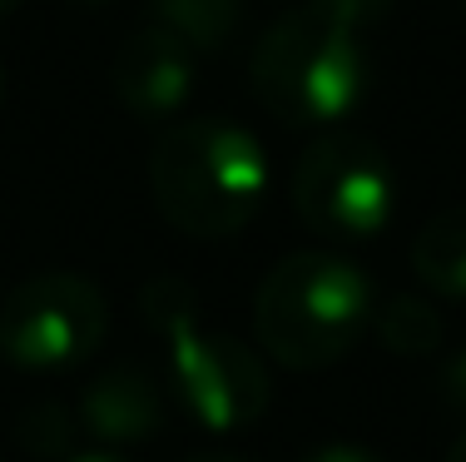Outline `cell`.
<instances>
[{
    "label": "cell",
    "instance_id": "6",
    "mask_svg": "<svg viewBox=\"0 0 466 462\" xmlns=\"http://www.w3.org/2000/svg\"><path fill=\"white\" fill-rule=\"evenodd\" d=\"M105 328V293L85 273H35L0 299V358L20 373H60L95 358Z\"/></svg>",
    "mask_w": 466,
    "mask_h": 462
},
{
    "label": "cell",
    "instance_id": "21",
    "mask_svg": "<svg viewBox=\"0 0 466 462\" xmlns=\"http://www.w3.org/2000/svg\"><path fill=\"white\" fill-rule=\"evenodd\" d=\"M75 5H105V0H75Z\"/></svg>",
    "mask_w": 466,
    "mask_h": 462
},
{
    "label": "cell",
    "instance_id": "20",
    "mask_svg": "<svg viewBox=\"0 0 466 462\" xmlns=\"http://www.w3.org/2000/svg\"><path fill=\"white\" fill-rule=\"evenodd\" d=\"M0 95H5V60H0Z\"/></svg>",
    "mask_w": 466,
    "mask_h": 462
},
{
    "label": "cell",
    "instance_id": "3",
    "mask_svg": "<svg viewBox=\"0 0 466 462\" xmlns=\"http://www.w3.org/2000/svg\"><path fill=\"white\" fill-rule=\"evenodd\" d=\"M248 80L273 119L328 129L368 95V55L352 26L313 5H293L258 36L248 55Z\"/></svg>",
    "mask_w": 466,
    "mask_h": 462
},
{
    "label": "cell",
    "instance_id": "10",
    "mask_svg": "<svg viewBox=\"0 0 466 462\" xmlns=\"http://www.w3.org/2000/svg\"><path fill=\"white\" fill-rule=\"evenodd\" d=\"M154 26L174 30L179 40H188L198 55L204 50H224L243 20V0H149Z\"/></svg>",
    "mask_w": 466,
    "mask_h": 462
},
{
    "label": "cell",
    "instance_id": "14",
    "mask_svg": "<svg viewBox=\"0 0 466 462\" xmlns=\"http://www.w3.org/2000/svg\"><path fill=\"white\" fill-rule=\"evenodd\" d=\"M437 388H441V403H447V408L466 413V348H457V354L437 368Z\"/></svg>",
    "mask_w": 466,
    "mask_h": 462
},
{
    "label": "cell",
    "instance_id": "17",
    "mask_svg": "<svg viewBox=\"0 0 466 462\" xmlns=\"http://www.w3.org/2000/svg\"><path fill=\"white\" fill-rule=\"evenodd\" d=\"M184 462H248V457H233V453H194V457H184Z\"/></svg>",
    "mask_w": 466,
    "mask_h": 462
},
{
    "label": "cell",
    "instance_id": "18",
    "mask_svg": "<svg viewBox=\"0 0 466 462\" xmlns=\"http://www.w3.org/2000/svg\"><path fill=\"white\" fill-rule=\"evenodd\" d=\"M447 462H466V433L457 437V443H451V453H447Z\"/></svg>",
    "mask_w": 466,
    "mask_h": 462
},
{
    "label": "cell",
    "instance_id": "5",
    "mask_svg": "<svg viewBox=\"0 0 466 462\" xmlns=\"http://www.w3.org/2000/svg\"><path fill=\"white\" fill-rule=\"evenodd\" d=\"M293 209L328 244H372L397 214L392 159L352 129H328L298 154Z\"/></svg>",
    "mask_w": 466,
    "mask_h": 462
},
{
    "label": "cell",
    "instance_id": "12",
    "mask_svg": "<svg viewBox=\"0 0 466 462\" xmlns=\"http://www.w3.org/2000/svg\"><path fill=\"white\" fill-rule=\"evenodd\" d=\"M70 433H75V413H65V408H35L20 423V437H25V447H35V453H60Z\"/></svg>",
    "mask_w": 466,
    "mask_h": 462
},
{
    "label": "cell",
    "instance_id": "19",
    "mask_svg": "<svg viewBox=\"0 0 466 462\" xmlns=\"http://www.w3.org/2000/svg\"><path fill=\"white\" fill-rule=\"evenodd\" d=\"M15 5H20V0H0V20H5L10 10H15Z\"/></svg>",
    "mask_w": 466,
    "mask_h": 462
},
{
    "label": "cell",
    "instance_id": "4",
    "mask_svg": "<svg viewBox=\"0 0 466 462\" xmlns=\"http://www.w3.org/2000/svg\"><path fill=\"white\" fill-rule=\"evenodd\" d=\"M139 303H144V318L164 334V348H169L174 398L208 433H233V427L258 423L263 408H268V368H263V358L233 334L204 328L198 299L174 273L144 283Z\"/></svg>",
    "mask_w": 466,
    "mask_h": 462
},
{
    "label": "cell",
    "instance_id": "11",
    "mask_svg": "<svg viewBox=\"0 0 466 462\" xmlns=\"http://www.w3.org/2000/svg\"><path fill=\"white\" fill-rule=\"evenodd\" d=\"M372 334L382 348L392 354H407V358H421L441 344V318L431 303H421L417 293H392L372 308Z\"/></svg>",
    "mask_w": 466,
    "mask_h": 462
},
{
    "label": "cell",
    "instance_id": "16",
    "mask_svg": "<svg viewBox=\"0 0 466 462\" xmlns=\"http://www.w3.org/2000/svg\"><path fill=\"white\" fill-rule=\"evenodd\" d=\"M70 462H125L119 453H109V447H95V453H75Z\"/></svg>",
    "mask_w": 466,
    "mask_h": 462
},
{
    "label": "cell",
    "instance_id": "15",
    "mask_svg": "<svg viewBox=\"0 0 466 462\" xmlns=\"http://www.w3.org/2000/svg\"><path fill=\"white\" fill-rule=\"evenodd\" d=\"M303 462H382L372 453V447H362V443H323V447H313Z\"/></svg>",
    "mask_w": 466,
    "mask_h": 462
},
{
    "label": "cell",
    "instance_id": "8",
    "mask_svg": "<svg viewBox=\"0 0 466 462\" xmlns=\"http://www.w3.org/2000/svg\"><path fill=\"white\" fill-rule=\"evenodd\" d=\"M80 427L105 447L144 443L169 423V403H164V383L139 363H115L109 373L85 388L80 398Z\"/></svg>",
    "mask_w": 466,
    "mask_h": 462
},
{
    "label": "cell",
    "instance_id": "1",
    "mask_svg": "<svg viewBox=\"0 0 466 462\" xmlns=\"http://www.w3.org/2000/svg\"><path fill=\"white\" fill-rule=\"evenodd\" d=\"M149 194L164 224L188 239H233L268 200V154L218 115L169 119L149 149Z\"/></svg>",
    "mask_w": 466,
    "mask_h": 462
},
{
    "label": "cell",
    "instance_id": "7",
    "mask_svg": "<svg viewBox=\"0 0 466 462\" xmlns=\"http://www.w3.org/2000/svg\"><path fill=\"white\" fill-rule=\"evenodd\" d=\"M198 80V50L164 26H144L115 50L109 85L119 105L144 125H169L184 115Z\"/></svg>",
    "mask_w": 466,
    "mask_h": 462
},
{
    "label": "cell",
    "instance_id": "9",
    "mask_svg": "<svg viewBox=\"0 0 466 462\" xmlns=\"http://www.w3.org/2000/svg\"><path fill=\"white\" fill-rule=\"evenodd\" d=\"M412 273L447 299H466V204H451L421 224L412 239Z\"/></svg>",
    "mask_w": 466,
    "mask_h": 462
},
{
    "label": "cell",
    "instance_id": "2",
    "mask_svg": "<svg viewBox=\"0 0 466 462\" xmlns=\"http://www.w3.org/2000/svg\"><path fill=\"white\" fill-rule=\"evenodd\" d=\"M372 283L358 263L298 249L263 273L253 293V334L279 368H332L372 328Z\"/></svg>",
    "mask_w": 466,
    "mask_h": 462
},
{
    "label": "cell",
    "instance_id": "13",
    "mask_svg": "<svg viewBox=\"0 0 466 462\" xmlns=\"http://www.w3.org/2000/svg\"><path fill=\"white\" fill-rule=\"evenodd\" d=\"M298 5H313V10H323V15L342 20V26H352V30H368L392 10V0H298Z\"/></svg>",
    "mask_w": 466,
    "mask_h": 462
},
{
    "label": "cell",
    "instance_id": "22",
    "mask_svg": "<svg viewBox=\"0 0 466 462\" xmlns=\"http://www.w3.org/2000/svg\"><path fill=\"white\" fill-rule=\"evenodd\" d=\"M461 10H466V0H461Z\"/></svg>",
    "mask_w": 466,
    "mask_h": 462
}]
</instances>
